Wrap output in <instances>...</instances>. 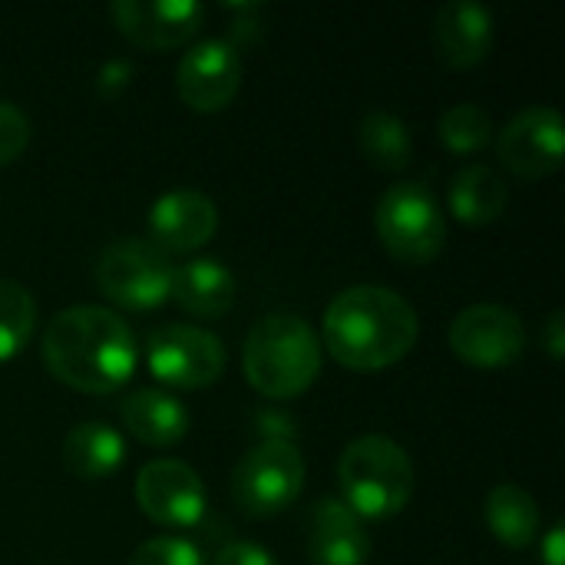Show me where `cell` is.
<instances>
[{
    "label": "cell",
    "instance_id": "16",
    "mask_svg": "<svg viewBox=\"0 0 565 565\" xmlns=\"http://www.w3.org/2000/svg\"><path fill=\"white\" fill-rule=\"evenodd\" d=\"M493 13L477 0H450L434 17V43L444 63L470 70L493 50Z\"/></svg>",
    "mask_w": 565,
    "mask_h": 565
},
{
    "label": "cell",
    "instance_id": "2",
    "mask_svg": "<svg viewBox=\"0 0 565 565\" xmlns=\"http://www.w3.org/2000/svg\"><path fill=\"white\" fill-rule=\"evenodd\" d=\"M417 334L414 305L384 285H354L324 311L328 354L348 371L374 374L401 364L414 351Z\"/></svg>",
    "mask_w": 565,
    "mask_h": 565
},
{
    "label": "cell",
    "instance_id": "10",
    "mask_svg": "<svg viewBox=\"0 0 565 565\" xmlns=\"http://www.w3.org/2000/svg\"><path fill=\"white\" fill-rule=\"evenodd\" d=\"M136 507L166 530H192L205 516V483L182 460H152L136 477Z\"/></svg>",
    "mask_w": 565,
    "mask_h": 565
},
{
    "label": "cell",
    "instance_id": "26",
    "mask_svg": "<svg viewBox=\"0 0 565 565\" xmlns=\"http://www.w3.org/2000/svg\"><path fill=\"white\" fill-rule=\"evenodd\" d=\"M30 146V119L17 103L0 99V166H10Z\"/></svg>",
    "mask_w": 565,
    "mask_h": 565
},
{
    "label": "cell",
    "instance_id": "14",
    "mask_svg": "<svg viewBox=\"0 0 565 565\" xmlns=\"http://www.w3.org/2000/svg\"><path fill=\"white\" fill-rule=\"evenodd\" d=\"M218 228V209L205 192L175 189L156 199L149 212V242L166 255H189L212 242Z\"/></svg>",
    "mask_w": 565,
    "mask_h": 565
},
{
    "label": "cell",
    "instance_id": "6",
    "mask_svg": "<svg viewBox=\"0 0 565 565\" xmlns=\"http://www.w3.org/2000/svg\"><path fill=\"white\" fill-rule=\"evenodd\" d=\"M172 262L149 238H116L96 262V288L126 311H152L169 298Z\"/></svg>",
    "mask_w": 565,
    "mask_h": 565
},
{
    "label": "cell",
    "instance_id": "21",
    "mask_svg": "<svg viewBox=\"0 0 565 565\" xmlns=\"http://www.w3.org/2000/svg\"><path fill=\"white\" fill-rule=\"evenodd\" d=\"M483 516H487L490 533L507 550H526V546H533L536 536H540V523H543L536 500L523 487H516V483L493 487L487 493Z\"/></svg>",
    "mask_w": 565,
    "mask_h": 565
},
{
    "label": "cell",
    "instance_id": "12",
    "mask_svg": "<svg viewBox=\"0 0 565 565\" xmlns=\"http://www.w3.org/2000/svg\"><path fill=\"white\" fill-rule=\"evenodd\" d=\"M565 126L559 109L530 106L516 113L497 136L503 166L520 179H543L563 166Z\"/></svg>",
    "mask_w": 565,
    "mask_h": 565
},
{
    "label": "cell",
    "instance_id": "28",
    "mask_svg": "<svg viewBox=\"0 0 565 565\" xmlns=\"http://www.w3.org/2000/svg\"><path fill=\"white\" fill-rule=\"evenodd\" d=\"M543 565H565V526L556 523L543 540H540Z\"/></svg>",
    "mask_w": 565,
    "mask_h": 565
},
{
    "label": "cell",
    "instance_id": "3",
    "mask_svg": "<svg viewBox=\"0 0 565 565\" xmlns=\"http://www.w3.org/2000/svg\"><path fill=\"white\" fill-rule=\"evenodd\" d=\"M324 348L308 321L295 315H265L245 338V381L271 401L301 397L321 374Z\"/></svg>",
    "mask_w": 565,
    "mask_h": 565
},
{
    "label": "cell",
    "instance_id": "1",
    "mask_svg": "<svg viewBox=\"0 0 565 565\" xmlns=\"http://www.w3.org/2000/svg\"><path fill=\"white\" fill-rule=\"evenodd\" d=\"M46 371L79 394H113L139 364V341L126 318L99 305L63 308L43 331Z\"/></svg>",
    "mask_w": 565,
    "mask_h": 565
},
{
    "label": "cell",
    "instance_id": "22",
    "mask_svg": "<svg viewBox=\"0 0 565 565\" xmlns=\"http://www.w3.org/2000/svg\"><path fill=\"white\" fill-rule=\"evenodd\" d=\"M358 146H361V156L381 172H401L414 156V139H411L407 122L387 109H371L361 119Z\"/></svg>",
    "mask_w": 565,
    "mask_h": 565
},
{
    "label": "cell",
    "instance_id": "18",
    "mask_svg": "<svg viewBox=\"0 0 565 565\" xmlns=\"http://www.w3.org/2000/svg\"><path fill=\"white\" fill-rule=\"evenodd\" d=\"M169 298L192 318L218 321L235 305V275L215 258H189L172 265Z\"/></svg>",
    "mask_w": 565,
    "mask_h": 565
},
{
    "label": "cell",
    "instance_id": "11",
    "mask_svg": "<svg viewBox=\"0 0 565 565\" xmlns=\"http://www.w3.org/2000/svg\"><path fill=\"white\" fill-rule=\"evenodd\" d=\"M116 30L139 50H175L195 40L205 7L192 0H116L109 3Z\"/></svg>",
    "mask_w": 565,
    "mask_h": 565
},
{
    "label": "cell",
    "instance_id": "8",
    "mask_svg": "<svg viewBox=\"0 0 565 565\" xmlns=\"http://www.w3.org/2000/svg\"><path fill=\"white\" fill-rule=\"evenodd\" d=\"M142 358L149 374L179 391L212 387L225 371V344L199 324H159L146 334Z\"/></svg>",
    "mask_w": 565,
    "mask_h": 565
},
{
    "label": "cell",
    "instance_id": "23",
    "mask_svg": "<svg viewBox=\"0 0 565 565\" xmlns=\"http://www.w3.org/2000/svg\"><path fill=\"white\" fill-rule=\"evenodd\" d=\"M36 331L33 295L10 278H0V364L17 358Z\"/></svg>",
    "mask_w": 565,
    "mask_h": 565
},
{
    "label": "cell",
    "instance_id": "19",
    "mask_svg": "<svg viewBox=\"0 0 565 565\" xmlns=\"http://www.w3.org/2000/svg\"><path fill=\"white\" fill-rule=\"evenodd\" d=\"M126 463V440L103 420L76 424L63 440V467L76 480H109Z\"/></svg>",
    "mask_w": 565,
    "mask_h": 565
},
{
    "label": "cell",
    "instance_id": "29",
    "mask_svg": "<svg viewBox=\"0 0 565 565\" xmlns=\"http://www.w3.org/2000/svg\"><path fill=\"white\" fill-rule=\"evenodd\" d=\"M543 344H546V351L559 361L565 354V318L563 311H553L550 318H546V328H543Z\"/></svg>",
    "mask_w": 565,
    "mask_h": 565
},
{
    "label": "cell",
    "instance_id": "24",
    "mask_svg": "<svg viewBox=\"0 0 565 565\" xmlns=\"http://www.w3.org/2000/svg\"><path fill=\"white\" fill-rule=\"evenodd\" d=\"M440 139L457 156H473L493 139V119L477 103H457L440 116Z\"/></svg>",
    "mask_w": 565,
    "mask_h": 565
},
{
    "label": "cell",
    "instance_id": "4",
    "mask_svg": "<svg viewBox=\"0 0 565 565\" xmlns=\"http://www.w3.org/2000/svg\"><path fill=\"white\" fill-rule=\"evenodd\" d=\"M344 503L361 520H391L414 497V463L401 444L384 434L354 437L338 463Z\"/></svg>",
    "mask_w": 565,
    "mask_h": 565
},
{
    "label": "cell",
    "instance_id": "15",
    "mask_svg": "<svg viewBox=\"0 0 565 565\" xmlns=\"http://www.w3.org/2000/svg\"><path fill=\"white\" fill-rule=\"evenodd\" d=\"M308 556L315 565H367L371 536L364 520L338 497H324L308 513Z\"/></svg>",
    "mask_w": 565,
    "mask_h": 565
},
{
    "label": "cell",
    "instance_id": "13",
    "mask_svg": "<svg viewBox=\"0 0 565 565\" xmlns=\"http://www.w3.org/2000/svg\"><path fill=\"white\" fill-rule=\"evenodd\" d=\"M242 86V53L228 40L195 43L179 70L175 89L192 113H222Z\"/></svg>",
    "mask_w": 565,
    "mask_h": 565
},
{
    "label": "cell",
    "instance_id": "25",
    "mask_svg": "<svg viewBox=\"0 0 565 565\" xmlns=\"http://www.w3.org/2000/svg\"><path fill=\"white\" fill-rule=\"evenodd\" d=\"M126 565H205L195 543L182 536H156L132 550Z\"/></svg>",
    "mask_w": 565,
    "mask_h": 565
},
{
    "label": "cell",
    "instance_id": "9",
    "mask_svg": "<svg viewBox=\"0 0 565 565\" xmlns=\"http://www.w3.org/2000/svg\"><path fill=\"white\" fill-rule=\"evenodd\" d=\"M450 351L477 371H503L526 351V328L503 305H470L450 324Z\"/></svg>",
    "mask_w": 565,
    "mask_h": 565
},
{
    "label": "cell",
    "instance_id": "7",
    "mask_svg": "<svg viewBox=\"0 0 565 565\" xmlns=\"http://www.w3.org/2000/svg\"><path fill=\"white\" fill-rule=\"evenodd\" d=\"M305 490V457L291 440L265 437L232 470V500L248 516L285 513Z\"/></svg>",
    "mask_w": 565,
    "mask_h": 565
},
{
    "label": "cell",
    "instance_id": "20",
    "mask_svg": "<svg viewBox=\"0 0 565 565\" xmlns=\"http://www.w3.org/2000/svg\"><path fill=\"white\" fill-rule=\"evenodd\" d=\"M510 189L503 175L483 162L463 166L450 182V212L467 225H490L507 212Z\"/></svg>",
    "mask_w": 565,
    "mask_h": 565
},
{
    "label": "cell",
    "instance_id": "5",
    "mask_svg": "<svg viewBox=\"0 0 565 565\" xmlns=\"http://www.w3.org/2000/svg\"><path fill=\"white\" fill-rule=\"evenodd\" d=\"M381 245L404 265H430L447 245V222L424 182L391 185L374 209Z\"/></svg>",
    "mask_w": 565,
    "mask_h": 565
},
{
    "label": "cell",
    "instance_id": "27",
    "mask_svg": "<svg viewBox=\"0 0 565 565\" xmlns=\"http://www.w3.org/2000/svg\"><path fill=\"white\" fill-rule=\"evenodd\" d=\"M212 565H278V559L265 546H258V543L235 540V543H225L215 553V563Z\"/></svg>",
    "mask_w": 565,
    "mask_h": 565
},
{
    "label": "cell",
    "instance_id": "17",
    "mask_svg": "<svg viewBox=\"0 0 565 565\" xmlns=\"http://www.w3.org/2000/svg\"><path fill=\"white\" fill-rule=\"evenodd\" d=\"M119 420L139 444L156 450L175 447L192 427L189 407L175 394L159 387H142L126 394L119 401Z\"/></svg>",
    "mask_w": 565,
    "mask_h": 565
}]
</instances>
